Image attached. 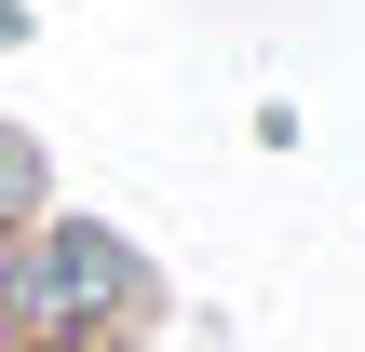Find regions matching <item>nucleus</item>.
Segmentation results:
<instances>
[{
	"label": "nucleus",
	"mask_w": 365,
	"mask_h": 352,
	"mask_svg": "<svg viewBox=\"0 0 365 352\" xmlns=\"http://www.w3.org/2000/svg\"><path fill=\"white\" fill-rule=\"evenodd\" d=\"M122 298H135V258H122L108 231H27V244L0 258V326L41 339V352H81Z\"/></svg>",
	"instance_id": "f257e3e1"
}]
</instances>
